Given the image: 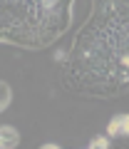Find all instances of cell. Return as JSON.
<instances>
[{"label": "cell", "instance_id": "cell-1", "mask_svg": "<svg viewBox=\"0 0 129 149\" xmlns=\"http://www.w3.org/2000/svg\"><path fill=\"white\" fill-rule=\"evenodd\" d=\"M107 137H129V114L119 112L109 119L107 124Z\"/></svg>", "mask_w": 129, "mask_h": 149}, {"label": "cell", "instance_id": "cell-4", "mask_svg": "<svg viewBox=\"0 0 129 149\" xmlns=\"http://www.w3.org/2000/svg\"><path fill=\"white\" fill-rule=\"evenodd\" d=\"M87 147H89V149H107L109 147V137H94Z\"/></svg>", "mask_w": 129, "mask_h": 149}, {"label": "cell", "instance_id": "cell-2", "mask_svg": "<svg viewBox=\"0 0 129 149\" xmlns=\"http://www.w3.org/2000/svg\"><path fill=\"white\" fill-rule=\"evenodd\" d=\"M20 144V132L12 124H3L0 127V149H15Z\"/></svg>", "mask_w": 129, "mask_h": 149}, {"label": "cell", "instance_id": "cell-3", "mask_svg": "<svg viewBox=\"0 0 129 149\" xmlns=\"http://www.w3.org/2000/svg\"><path fill=\"white\" fill-rule=\"evenodd\" d=\"M12 104V87L5 80H0V112H5Z\"/></svg>", "mask_w": 129, "mask_h": 149}]
</instances>
